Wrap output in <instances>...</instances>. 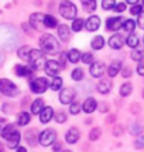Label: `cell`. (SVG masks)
Listing matches in <instances>:
<instances>
[{
  "instance_id": "22",
  "label": "cell",
  "mask_w": 144,
  "mask_h": 152,
  "mask_svg": "<svg viewBox=\"0 0 144 152\" xmlns=\"http://www.w3.org/2000/svg\"><path fill=\"white\" fill-rule=\"evenodd\" d=\"M44 26L48 27V28H54V27L58 26V21H57V19H55L54 16L47 14L45 17H44Z\"/></svg>"
},
{
  "instance_id": "24",
  "label": "cell",
  "mask_w": 144,
  "mask_h": 152,
  "mask_svg": "<svg viewBox=\"0 0 144 152\" xmlns=\"http://www.w3.org/2000/svg\"><path fill=\"white\" fill-rule=\"evenodd\" d=\"M120 68H122V64H120L119 61H114V63H112L110 67H109V70H107V73H109V77H114V75H117V73L120 71Z\"/></svg>"
},
{
  "instance_id": "41",
  "label": "cell",
  "mask_w": 144,
  "mask_h": 152,
  "mask_svg": "<svg viewBox=\"0 0 144 152\" xmlns=\"http://www.w3.org/2000/svg\"><path fill=\"white\" fill-rule=\"evenodd\" d=\"M130 13L133 14V16H140V14L143 13V7L138 6V4H134V6L130 9Z\"/></svg>"
},
{
  "instance_id": "31",
  "label": "cell",
  "mask_w": 144,
  "mask_h": 152,
  "mask_svg": "<svg viewBox=\"0 0 144 152\" xmlns=\"http://www.w3.org/2000/svg\"><path fill=\"white\" fill-rule=\"evenodd\" d=\"M95 9H96V0H86L85 3H84V10L85 12H95Z\"/></svg>"
},
{
  "instance_id": "53",
  "label": "cell",
  "mask_w": 144,
  "mask_h": 152,
  "mask_svg": "<svg viewBox=\"0 0 144 152\" xmlns=\"http://www.w3.org/2000/svg\"><path fill=\"white\" fill-rule=\"evenodd\" d=\"M61 146H62V144H61V142H57V144H55V145H54V151L57 152V151H61Z\"/></svg>"
},
{
  "instance_id": "2",
  "label": "cell",
  "mask_w": 144,
  "mask_h": 152,
  "mask_svg": "<svg viewBox=\"0 0 144 152\" xmlns=\"http://www.w3.org/2000/svg\"><path fill=\"white\" fill-rule=\"evenodd\" d=\"M28 64L33 70H41L42 67L45 66V60H44V56L40 50H31L30 54H28Z\"/></svg>"
},
{
  "instance_id": "40",
  "label": "cell",
  "mask_w": 144,
  "mask_h": 152,
  "mask_svg": "<svg viewBox=\"0 0 144 152\" xmlns=\"http://www.w3.org/2000/svg\"><path fill=\"white\" fill-rule=\"evenodd\" d=\"M99 137H100V129L99 128H93L91 131V134H89V139L91 141H96Z\"/></svg>"
},
{
  "instance_id": "8",
  "label": "cell",
  "mask_w": 144,
  "mask_h": 152,
  "mask_svg": "<svg viewBox=\"0 0 144 152\" xmlns=\"http://www.w3.org/2000/svg\"><path fill=\"white\" fill-rule=\"evenodd\" d=\"M44 14L41 13H34L30 16V26L33 27V28H35V30H42V27L44 26Z\"/></svg>"
},
{
  "instance_id": "14",
  "label": "cell",
  "mask_w": 144,
  "mask_h": 152,
  "mask_svg": "<svg viewBox=\"0 0 144 152\" xmlns=\"http://www.w3.org/2000/svg\"><path fill=\"white\" fill-rule=\"evenodd\" d=\"M123 23H125V20L122 17H112V19L107 20V28L113 30V31H117L119 28L123 27Z\"/></svg>"
},
{
  "instance_id": "54",
  "label": "cell",
  "mask_w": 144,
  "mask_h": 152,
  "mask_svg": "<svg viewBox=\"0 0 144 152\" xmlns=\"http://www.w3.org/2000/svg\"><path fill=\"white\" fill-rule=\"evenodd\" d=\"M99 108H100L102 113H106V111H107V105H106V104H99Z\"/></svg>"
},
{
  "instance_id": "15",
  "label": "cell",
  "mask_w": 144,
  "mask_h": 152,
  "mask_svg": "<svg viewBox=\"0 0 144 152\" xmlns=\"http://www.w3.org/2000/svg\"><path fill=\"white\" fill-rule=\"evenodd\" d=\"M53 117H54V110L51 108V107H45V108L40 113V121H41L42 124L50 122Z\"/></svg>"
},
{
  "instance_id": "1",
  "label": "cell",
  "mask_w": 144,
  "mask_h": 152,
  "mask_svg": "<svg viewBox=\"0 0 144 152\" xmlns=\"http://www.w3.org/2000/svg\"><path fill=\"white\" fill-rule=\"evenodd\" d=\"M40 46L42 48V51H45L48 54H55L59 51V44L57 39H54V36L51 34H42L40 39Z\"/></svg>"
},
{
  "instance_id": "46",
  "label": "cell",
  "mask_w": 144,
  "mask_h": 152,
  "mask_svg": "<svg viewBox=\"0 0 144 152\" xmlns=\"http://www.w3.org/2000/svg\"><path fill=\"white\" fill-rule=\"evenodd\" d=\"M66 57H68V54L62 53L61 54V61H59V66H61V68H65V64H66Z\"/></svg>"
},
{
  "instance_id": "29",
  "label": "cell",
  "mask_w": 144,
  "mask_h": 152,
  "mask_svg": "<svg viewBox=\"0 0 144 152\" xmlns=\"http://www.w3.org/2000/svg\"><path fill=\"white\" fill-rule=\"evenodd\" d=\"M50 87H51L53 91H58V90H61V87H62V78H61V77H54V80L51 81Z\"/></svg>"
},
{
  "instance_id": "30",
  "label": "cell",
  "mask_w": 144,
  "mask_h": 152,
  "mask_svg": "<svg viewBox=\"0 0 144 152\" xmlns=\"http://www.w3.org/2000/svg\"><path fill=\"white\" fill-rule=\"evenodd\" d=\"M30 51H31V48L28 46H23L19 50V57L21 60H28V54H30Z\"/></svg>"
},
{
  "instance_id": "19",
  "label": "cell",
  "mask_w": 144,
  "mask_h": 152,
  "mask_svg": "<svg viewBox=\"0 0 144 152\" xmlns=\"http://www.w3.org/2000/svg\"><path fill=\"white\" fill-rule=\"evenodd\" d=\"M16 74L21 75V77H31L33 75V70H31V67L17 66L16 67Z\"/></svg>"
},
{
  "instance_id": "60",
  "label": "cell",
  "mask_w": 144,
  "mask_h": 152,
  "mask_svg": "<svg viewBox=\"0 0 144 152\" xmlns=\"http://www.w3.org/2000/svg\"><path fill=\"white\" fill-rule=\"evenodd\" d=\"M143 97H144V91H143Z\"/></svg>"
},
{
  "instance_id": "48",
  "label": "cell",
  "mask_w": 144,
  "mask_h": 152,
  "mask_svg": "<svg viewBox=\"0 0 144 152\" xmlns=\"http://www.w3.org/2000/svg\"><path fill=\"white\" fill-rule=\"evenodd\" d=\"M122 132H123V128H122V126H120V125L114 126V129H113V135H114V137H119Z\"/></svg>"
},
{
  "instance_id": "17",
  "label": "cell",
  "mask_w": 144,
  "mask_h": 152,
  "mask_svg": "<svg viewBox=\"0 0 144 152\" xmlns=\"http://www.w3.org/2000/svg\"><path fill=\"white\" fill-rule=\"evenodd\" d=\"M112 90V81L110 80H100L98 84V91L100 94H107Z\"/></svg>"
},
{
  "instance_id": "26",
  "label": "cell",
  "mask_w": 144,
  "mask_h": 152,
  "mask_svg": "<svg viewBox=\"0 0 144 152\" xmlns=\"http://www.w3.org/2000/svg\"><path fill=\"white\" fill-rule=\"evenodd\" d=\"M30 114L28 113H20L19 117H17V124L19 125H27L28 122H30Z\"/></svg>"
},
{
  "instance_id": "55",
  "label": "cell",
  "mask_w": 144,
  "mask_h": 152,
  "mask_svg": "<svg viewBox=\"0 0 144 152\" xmlns=\"http://www.w3.org/2000/svg\"><path fill=\"white\" fill-rule=\"evenodd\" d=\"M126 1H127V3H130V4H133V6H134V4H137V1H138V0H126Z\"/></svg>"
},
{
  "instance_id": "18",
  "label": "cell",
  "mask_w": 144,
  "mask_h": 152,
  "mask_svg": "<svg viewBox=\"0 0 144 152\" xmlns=\"http://www.w3.org/2000/svg\"><path fill=\"white\" fill-rule=\"evenodd\" d=\"M65 139H66L68 144H75V142L79 139V131L76 128H71V129L66 132Z\"/></svg>"
},
{
  "instance_id": "49",
  "label": "cell",
  "mask_w": 144,
  "mask_h": 152,
  "mask_svg": "<svg viewBox=\"0 0 144 152\" xmlns=\"http://www.w3.org/2000/svg\"><path fill=\"white\" fill-rule=\"evenodd\" d=\"M137 23H138V27H141V28H144V12L140 16H138V20H137Z\"/></svg>"
},
{
  "instance_id": "43",
  "label": "cell",
  "mask_w": 144,
  "mask_h": 152,
  "mask_svg": "<svg viewBox=\"0 0 144 152\" xmlns=\"http://www.w3.org/2000/svg\"><path fill=\"white\" fill-rule=\"evenodd\" d=\"M34 135H35V131H34V129L27 132V141H28L30 145H34V144H35V137H34Z\"/></svg>"
},
{
  "instance_id": "6",
  "label": "cell",
  "mask_w": 144,
  "mask_h": 152,
  "mask_svg": "<svg viewBox=\"0 0 144 152\" xmlns=\"http://www.w3.org/2000/svg\"><path fill=\"white\" fill-rule=\"evenodd\" d=\"M55 138H57V134H55L54 129H45V131H42V132L40 134L38 141L42 146H48L55 141Z\"/></svg>"
},
{
  "instance_id": "9",
  "label": "cell",
  "mask_w": 144,
  "mask_h": 152,
  "mask_svg": "<svg viewBox=\"0 0 144 152\" xmlns=\"http://www.w3.org/2000/svg\"><path fill=\"white\" fill-rule=\"evenodd\" d=\"M125 37L122 34H113L110 39H109V46L113 48V50H120L122 47L125 46Z\"/></svg>"
},
{
  "instance_id": "13",
  "label": "cell",
  "mask_w": 144,
  "mask_h": 152,
  "mask_svg": "<svg viewBox=\"0 0 144 152\" xmlns=\"http://www.w3.org/2000/svg\"><path fill=\"white\" fill-rule=\"evenodd\" d=\"M99 26H100V19H99L98 16H91V17L85 21L86 30H89V31H95V30H98Z\"/></svg>"
},
{
  "instance_id": "44",
  "label": "cell",
  "mask_w": 144,
  "mask_h": 152,
  "mask_svg": "<svg viewBox=\"0 0 144 152\" xmlns=\"http://www.w3.org/2000/svg\"><path fill=\"white\" fill-rule=\"evenodd\" d=\"M134 145L137 149H141L144 148V135H138L137 139H136V142H134Z\"/></svg>"
},
{
  "instance_id": "7",
  "label": "cell",
  "mask_w": 144,
  "mask_h": 152,
  "mask_svg": "<svg viewBox=\"0 0 144 152\" xmlns=\"http://www.w3.org/2000/svg\"><path fill=\"white\" fill-rule=\"evenodd\" d=\"M44 70H45L47 75H51V77H57L58 73L61 71V66H59L58 61H54V60H50L47 61L45 66H44Z\"/></svg>"
},
{
  "instance_id": "45",
  "label": "cell",
  "mask_w": 144,
  "mask_h": 152,
  "mask_svg": "<svg viewBox=\"0 0 144 152\" xmlns=\"http://www.w3.org/2000/svg\"><path fill=\"white\" fill-rule=\"evenodd\" d=\"M55 119H57V122L62 124V122L66 121V114L65 113H57L55 114Z\"/></svg>"
},
{
  "instance_id": "57",
  "label": "cell",
  "mask_w": 144,
  "mask_h": 152,
  "mask_svg": "<svg viewBox=\"0 0 144 152\" xmlns=\"http://www.w3.org/2000/svg\"><path fill=\"white\" fill-rule=\"evenodd\" d=\"M0 152H3V145L0 144Z\"/></svg>"
},
{
  "instance_id": "33",
  "label": "cell",
  "mask_w": 144,
  "mask_h": 152,
  "mask_svg": "<svg viewBox=\"0 0 144 152\" xmlns=\"http://www.w3.org/2000/svg\"><path fill=\"white\" fill-rule=\"evenodd\" d=\"M134 27H136V21H134V20H125V23H123V28H125L126 31L131 33V31L134 30Z\"/></svg>"
},
{
  "instance_id": "20",
  "label": "cell",
  "mask_w": 144,
  "mask_h": 152,
  "mask_svg": "<svg viewBox=\"0 0 144 152\" xmlns=\"http://www.w3.org/2000/svg\"><path fill=\"white\" fill-rule=\"evenodd\" d=\"M58 34H59V39L62 41H68L69 40V27L62 24V26L58 27Z\"/></svg>"
},
{
  "instance_id": "56",
  "label": "cell",
  "mask_w": 144,
  "mask_h": 152,
  "mask_svg": "<svg viewBox=\"0 0 144 152\" xmlns=\"http://www.w3.org/2000/svg\"><path fill=\"white\" fill-rule=\"evenodd\" d=\"M17 152H27V151H26V148H23V146H19V148H17Z\"/></svg>"
},
{
  "instance_id": "34",
  "label": "cell",
  "mask_w": 144,
  "mask_h": 152,
  "mask_svg": "<svg viewBox=\"0 0 144 152\" xmlns=\"http://www.w3.org/2000/svg\"><path fill=\"white\" fill-rule=\"evenodd\" d=\"M84 24H85V21L82 19L73 20V23H72V30H73V31H79V30L84 27Z\"/></svg>"
},
{
  "instance_id": "52",
  "label": "cell",
  "mask_w": 144,
  "mask_h": 152,
  "mask_svg": "<svg viewBox=\"0 0 144 152\" xmlns=\"http://www.w3.org/2000/svg\"><path fill=\"white\" fill-rule=\"evenodd\" d=\"M6 119H3V118H0V135L3 134V129L6 128Z\"/></svg>"
},
{
  "instance_id": "23",
  "label": "cell",
  "mask_w": 144,
  "mask_h": 152,
  "mask_svg": "<svg viewBox=\"0 0 144 152\" xmlns=\"http://www.w3.org/2000/svg\"><path fill=\"white\" fill-rule=\"evenodd\" d=\"M81 58H82V56H81V51H79V50H76V48L69 50V53H68V60H69L71 63H78Z\"/></svg>"
},
{
  "instance_id": "11",
  "label": "cell",
  "mask_w": 144,
  "mask_h": 152,
  "mask_svg": "<svg viewBox=\"0 0 144 152\" xmlns=\"http://www.w3.org/2000/svg\"><path fill=\"white\" fill-rule=\"evenodd\" d=\"M89 71H91L92 77L99 78V77H102L103 73H105V64H103V63H100V61H96V63H93V64L91 66Z\"/></svg>"
},
{
  "instance_id": "27",
  "label": "cell",
  "mask_w": 144,
  "mask_h": 152,
  "mask_svg": "<svg viewBox=\"0 0 144 152\" xmlns=\"http://www.w3.org/2000/svg\"><path fill=\"white\" fill-rule=\"evenodd\" d=\"M131 91H133V86H131L130 83H126V84H123V86L120 87V95H122V97L130 95Z\"/></svg>"
},
{
  "instance_id": "4",
  "label": "cell",
  "mask_w": 144,
  "mask_h": 152,
  "mask_svg": "<svg viewBox=\"0 0 144 152\" xmlns=\"http://www.w3.org/2000/svg\"><path fill=\"white\" fill-rule=\"evenodd\" d=\"M0 93L7 95V97H14V95L19 94V88L10 80L1 78L0 80Z\"/></svg>"
},
{
  "instance_id": "58",
  "label": "cell",
  "mask_w": 144,
  "mask_h": 152,
  "mask_svg": "<svg viewBox=\"0 0 144 152\" xmlns=\"http://www.w3.org/2000/svg\"><path fill=\"white\" fill-rule=\"evenodd\" d=\"M62 152H72V151H69V149H66V151H62Z\"/></svg>"
},
{
  "instance_id": "42",
  "label": "cell",
  "mask_w": 144,
  "mask_h": 152,
  "mask_svg": "<svg viewBox=\"0 0 144 152\" xmlns=\"http://www.w3.org/2000/svg\"><path fill=\"white\" fill-rule=\"evenodd\" d=\"M69 111H71V114L76 115V114L81 111V104H79V102H72V104H71V108H69Z\"/></svg>"
},
{
  "instance_id": "36",
  "label": "cell",
  "mask_w": 144,
  "mask_h": 152,
  "mask_svg": "<svg viewBox=\"0 0 144 152\" xmlns=\"http://www.w3.org/2000/svg\"><path fill=\"white\" fill-rule=\"evenodd\" d=\"M72 78L75 80V81H81V80L84 78V71L81 68H75L72 71Z\"/></svg>"
},
{
  "instance_id": "3",
  "label": "cell",
  "mask_w": 144,
  "mask_h": 152,
  "mask_svg": "<svg viewBox=\"0 0 144 152\" xmlns=\"http://www.w3.org/2000/svg\"><path fill=\"white\" fill-rule=\"evenodd\" d=\"M59 13H61V16H62L64 19L72 20V19H75V17H76L78 10H76V6H75L73 3L65 0V1H62V3L59 4Z\"/></svg>"
},
{
  "instance_id": "21",
  "label": "cell",
  "mask_w": 144,
  "mask_h": 152,
  "mask_svg": "<svg viewBox=\"0 0 144 152\" xmlns=\"http://www.w3.org/2000/svg\"><path fill=\"white\" fill-rule=\"evenodd\" d=\"M42 110H44V101L41 98L35 99L33 104H31V113L33 114H40Z\"/></svg>"
},
{
  "instance_id": "50",
  "label": "cell",
  "mask_w": 144,
  "mask_h": 152,
  "mask_svg": "<svg viewBox=\"0 0 144 152\" xmlns=\"http://www.w3.org/2000/svg\"><path fill=\"white\" fill-rule=\"evenodd\" d=\"M137 73L140 75H144V61H140V64L137 67Z\"/></svg>"
},
{
  "instance_id": "35",
  "label": "cell",
  "mask_w": 144,
  "mask_h": 152,
  "mask_svg": "<svg viewBox=\"0 0 144 152\" xmlns=\"http://www.w3.org/2000/svg\"><path fill=\"white\" fill-rule=\"evenodd\" d=\"M114 6H116V0H102V7L105 10L114 9Z\"/></svg>"
},
{
  "instance_id": "12",
  "label": "cell",
  "mask_w": 144,
  "mask_h": 152,
  "mask_svg": "<svg viewBox=\"0 0 144 152\" xmlns=\"http://www.w3.org/2000/svg\"><path fill=\"white\" fill-rule=\"evenodd\" d=\"M7 141V145H9V148H12V149H14V148H19V142H20V132L17 131V129H14L13 132L10 134L9 137L6 138Z\"/></svg>"
},
{
  "instance_id": "25",
  "label": "cell",
  "mask_w": 144,
  "mask_h": 152,
  "mask_svg": "<svg viewBox=\"0 0 144 152\" xmlns=\"http://www.w3.org/2000/svg\"><path fill=\"white\" fill-rule=\"evenodd\" d=\"M103 43H105V40H103V37L102 36H96L95 39L92 40L91 46L93 50H100L102 47H103Z\"/></svg>"
},
{
  "instance_id": "47",
  "label": "cell",
  "mask_w": 144,
  "mask_h": 152,
  "mask_svg": "<svg viewBox=\"0 0 144 152\" xmlns=\"http://www.w3.org/2000/svg\"><path fill=\"white\" fill-rule=\"evenodd\" d=\"M114 10H116L117 13H122V12H125L126 10V4L125 3H117V4L114 6Z\"/></svg>"
},
{
  "instance_id": "28",
  "label": "cell",
  "mask_w": 144,
  "mask_h": 152,
  "mask_svg": "<svg viewBox=\"0 0 144 152\" xmlns=\"http://www.w3.org/2000/svg\"><path fill=\"white\" fill-rule=\"evenodd\" d=\"M126 43H127V46L131 47V48H137V46H138V37L136 36V34H130V36L127 37V40H126Z\"/></svg>"
},
{
  "instance_id": "39",
  "label": "cell",
  "mask_w": 144,
  "mask_h": 152,
  "mask_svg": "<svg viewBox=\"0 0 144 152\" xmlns=\"http://www.w3.org/2000/svg\"><path fill=\"white\" fill-rule=\"evenodd\" d=\"M14 129H16V128H14V125H12V124H9V125H6V128L3 129V134H1V137H3V138L6 139L7 137L10 135V134L13 132Z\"/></svg>"
},
{
  "instance_id": "37",
  "label": "cell",
  "mask_w": 144,
  "mask_h": 152,
  "mask_svg": "<svg viewBox=\"0 0 144 152\" xmlns=\"http://www.w3.org/2000/svg\"><path fill=\"white\" fill-rule=\"evenodd\" d=\"M140 132H141V125L137 124V122L131 124L130 125V134H133V135H140Z\"/></svg>"
},
{
  "instance_id": "38",
  "label": "cell",
  "mask_w": 144,
  "mask_h": 152,
  "mask_svg": "<svg viewBox=\"0 0 144 152\" xmlns=\"http://www.w3.org/2000/svg\"><path fill=\"white\" fill-rule=\"evenodd\" d=\"M82 61L85 63V64H93V60H95V57H93V54L92 53H85L84 56H82Z\"/></svg>"
},
{
  "instance_id": "59",
  "label": "cell",
  "mask_w": 144,
  "mask_h": 152,
  "mask_svg": "<svg viewBox=\"0 0 144 152\" xmlns=\"http://www.w3.org/2000/svg\"><path fill=\"white\" fill-rule=\"evenodd\" d=\"M81 1H82V3H85V1H86V0H81Z\"/></svg>"
},
{
  "instance_id": "5",
  "label": "cell",
  "mask_w": 144,
  "mask_h": 152,
  "mask_svg": "<svg viewBox=\"0 0 144 152\" xmlns=\"http://www.w3.org/2000/svg\"><path fill=\"white\" fill-rule=\"evenodd\" d=\"M48 80L44 78V77H40V78H35L33 80L31 83H30V88H31V91L35 94H42L45 93V90L48 88Z\"/></svg>"
},
{
  "instance_id": "16",
  "label": "cell",
  "mask_w": 144,
  "mask_h": 152,
  "mask_svg": "<svg viewBox=\"0 0 144 152\" xmlns=\"http://www.w3.org/2000/svg\"><path fill=\"white\" fill-rule=\"evenodd\" d=\"M96 107H98V102H96V99L93 98H86L85 102H84V105H82V110L85 111L86 114H92L95 110H96Z\"/></svg>"
},
{
  "instance_id": "61",
  "label": "cell",
  "mask_w": 144,
  "mask_h": 152,
  "mask_svg": "<svg viewBox=\"0 0 144 152\" xmlns=\"http://www.w3.org/2000/svg\"><path fill=\"white\" fill-rule=\"evenodd\" d=\"M143 4H144V0H143Z\"/></svg>"
},
{
  "instance_id": "10",
  "label": "cell",
  "mask_w": 144,
  "mask_h": 152,
  "mask_svg": "<svg viewBox=\"0 0 144 152\" xmlns=\"http://www.w3.org/2000/svg\"><path fill=\"white\" fill-rule=\"evenodd\" d=\"M75 98V91L72 88H65L59 93V101L62 104H71Z\"/></svg>"
},
{
  "instance_id": "32",
  "label": "cell",
  "mask_w": 144,
  "mask_h": 152,
  "mask_svg": "<svg viewBox=\"0 0 144 152\" xmlns=\"http://www.w3.org/2000/svg\"><path fill=\"white\" fill-rule=\"evenodd\" d=\"M143 58H144V50L134 48L133 53H131V60H134V61H143Z\"/></svg>"
},
{
  "instance_id": "51",
  "label": "cell",
  "mask_w": 144,
  "mask_h": 152,
  "mask_svg": "<svg viewBox=\"0 0 144 152\" xmlns=\"http://www.w3.org/2000/svg\"><path fill=\"white\" fill-rule=\"evenodd\" d=\"M122 74H123V77H130V74H131L130 68H129V67H125V68H122Z\"/></svg>"
}]
</instances>
